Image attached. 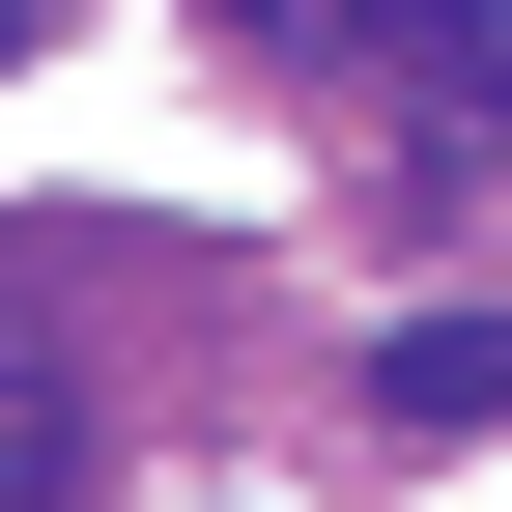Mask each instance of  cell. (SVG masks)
Instances as JSON below:
<instances>
[{"mask_svg": "<svg viewBox=\"0 0 512 512\" xmlns=\"http://www.w3.org/2000/svg\"><path fill=\"white\" fill-rule=\"evenodd\" d=\"M370 29H399V57H427L456 114H512V0H370Z\"/></svg>", "mask_w": 512, "mask_h": 512, "instance_id": "7a4b0ae2", "label": "cell"}, {"mask_svg": "<svg viewBox=\"0 0 512 512\" xmlns=\"http://www.w3.org/2000/svg\"><path fill=\"white\" fill-rule=\"evenodd\" d=\"M370 399H399V427H512V342H484V313H427V342L370 370Z\"/></svg>", "mask_w": 512, "mask_h": 512, "instance_id": "6da1fadb", "label": "cell"}, {"mask_svg": "<svg viewBox=\"0 0 512 512\" xmlns=\"http://www.w3.org/2000/svg\"><path fill=\"white\" fill-rule=\"evenodd\" d=\"M0 57H29V0H0Z\"/></svg>", "mask_w": 512, "mask_h": 512, "instance_id": "277c9868", "label": "cell"}, {"mask_svg": "<svg viewBox=\"0 0 512 512\" xmlns=\"http://www.w3.org/2000/svg\"><path fill=\"white\" fill-rule=\"evenodd\" d=\"M228 29H285V57H313V29H370V0H228Z\"/></svg>", "mask_w": 512, "mask_h": 512, "instance_id": "3957f363", "label": "cell"}]
</instances>
